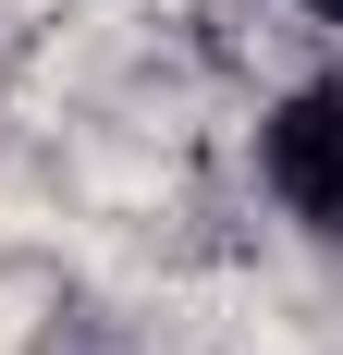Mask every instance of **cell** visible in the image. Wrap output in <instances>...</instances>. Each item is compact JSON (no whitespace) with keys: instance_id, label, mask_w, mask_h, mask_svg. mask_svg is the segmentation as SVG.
Wrapping results in <instances>:
<instances>
[{"instance_id":"6da1fadb","label":"cell","mask_w":343,"mask_h":355,"mask_svg":"<svg viewBox=\"0 0 343 355\" xmlns=\"http://www.w3.org/2000/svg\"><path fill=\"white\" fill-rule=\"evenodd\" d=\"M258 184L307 245H343V73H307L258 110Z\"/></svg>"},{"instance_id":"7a4b0ae2","label":"cell","mask_w":343,"mask_h":355,"mask_svg":"<svg viewBox=\"0 0 343 355\" xmlns=\"http://www.w3.org/2000/svg\"><path fill=\"white\" fill-rule=\"evenodd\" d=\"M307 12H319V25H343V0H307Z\"/></svg>"}]
</instances>
